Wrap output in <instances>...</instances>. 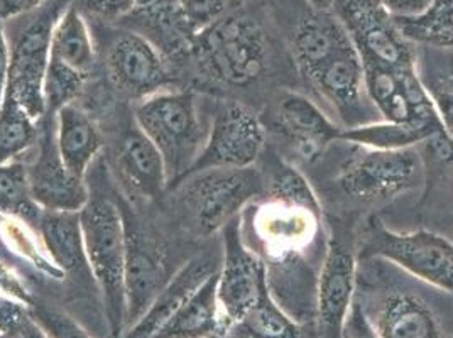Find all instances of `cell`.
I'll return each instance as SVG.
<instances>
[{"mask_svg":"<svg viewBox=\"0 0 453 338\" xmlns=\"http://www.w3.org/2000/svg\"><path fill=\"white\" fill-rule=\"evenodd\" d=\"M76 7H85L96 18L107 20L126 19L139 0H73Z\"/></svg>","mask_w":453,"mask_h":338,"instance_id":"39","label":"cell"},{"mask_svg":"<svg viewBox=\"0 0 453 338\" xmlns=\"http://www.w3.org/2000/svg\"><path fill=\"white\" fill-rule=\"evenodd\" d=\"M41 211L31 195L26 165L18 159L0 165V217H14L36 228Z\"/></svg>","mask_w":453,"mask_h":338,"instance_id":"32","label":"cell"},{"mask_svg":"<svg viewBox=\"0 0 453 338\" xmlns=\"http://www.w3.org/2000/svg\"><path fill=\"white\" fill-rule=\"evenodd\" d=\"M343 338H379L371 319L357 301L352 303V308L349 311L343 326Z\"/></svg>","mask_w":453,"mask_h":338,"instance_id":"41","label":"cell"},{"mask_svg":"<svg viewBox=\"0 0 453 338\" xmlns=\"http://www.w3.org/2000/svg\"><path fill=\"white\" fill-rule=\"evenodd\" d=\"M396 24L406 38L453 48V0H434V7L423 18L396 20Z\"/></svg>","mask_w":453,"mask_h":338,"instance_id":"33","label":"cell"},{"mask_svg":"<svg viewBox=\"0 0 453 338\" xmlns=\"http://www.w3.org/2000/svg\"><path fill=\"white\" fill-rule=\"evenodd\" d=\"M50 61L85 78L87 81L95 75L96 48L94 35L75 2L70 4L58 19L51 39Z\"/></svg>","mask_w":453,"mask_h":338,"instance_id":"26","label":"cell"},{"mask_svg":"<svg viewBox=\"0 0 453 338\" xmlns=\"http://www.w3.org/2000/svg\"><path fill=\"white\" fill-rule=\"evenodd\" d=\"M274 127L286 135L303 157L315 159L342 129L304 95L284 92L274 105Z\"/></svg>","mask_w":453,"mask_h":338,"instance_id":"22","label":"cell"},{"mask_svg":"<svg viewBox=\"0 0 453 338\" xmlns=\"http://www.w3.org/2000/svg\"><path fill=\"white\" fill-rule=\"evenodd\" d=\"M29 308L31 319L48 338H94L66 311L35 300Z\"/></svg>","mask_w":453,"mask_h":338,"instance_id":"35","label":"cell"},{"mask_svg":"<svg viewBox=\"0 0 453 338\" xmlns=\"http://www.w3.org/2000/svg\"><path fill=\"white\" fill-rule=\"evenodd\" d=\"M39 122L26 112L12 95L5 92L0 109V165L16 161L36 146Z\"/></svg>","mask_w":453,"mask_h":338,"instance_id":"30","label":"cell"},{"mask_svg":"<svg viewBox=\"0 0 453 338\" xmlns=\"http://www.w3.org/2000/svg\"><path fill=\"white\" fill-rule=\"evenodd\" d=\"M364 85L384 120L445 131L434 100L413 68L362 61ZM447 132V131H445Z\"/></svg>","mask_w":453,"mask_h":338,"instance_id":"9","label":"cell"},{"mask_svg":"<svg viewBox=\"0 0 453 338\" xmlns=\"http://www.w3.org/2000/svg\"><path fill=\"white\" fill-rule=\"evenodd\" d=\"M365 250L397 264L410 274L453 293V244L430 232L396 234L374 226Z\"/></svg>","mask_w":453,"mask_h":338,"instance_id":"11","label":"cell"},{"mask_svg":"<svg viewBox=\"0 0 453 338\" xmlns=\"http://www.w3.org/2000/svg\"><path fill=\"white\" fill-rule=\"evenodd\" d=\"M27 168L33 200L41 210L81 211L90 200L83 178L73 174L58 150L55 113H46L39 122L35 157Z\"/></svg>","mask_w":453,"mask_h":338,"instance_id":"10","label":"cell"},{"mask_svg":"<svg viewBox=\"0 0 453 338\" xmlns=\"http://www.w3.org/2000/svg\"><path fill=\"white\" fill-rule=\"evenodd\" d=\"M371 323L379 338H443L441 323L434 310L408 291L386 295Z\"/></svg>","mask_w":453,"mask_h":338,"instance_id":"24","label":"cell"},{"mask_svg":"<svg viewBox=\"0 0 453 338\" xmlns=\"http://www.w3.org/2000/svg\"><path fill=\"white\" fill-rule=\"evenodd\" d=\"M48 0H0V18L9 20L22 18L44 5Z\"/></svg>","mask_w":453,"mask_h":338,"instance_id":"42","label":"cell"},{"mask_svg":"<svg viewBox=\"0 0 453 338\" xmlns=\"http://www.w3.org/2000/svg\"><path fill=\"white\" fill-rule=\"evenodd\" d=\"M0 338H20V337H11V335H4V334H0Z\"/></svg>","mask_w":453,"mask_h":338,"instance_id":"47","label":"cell"},{"mask_svg":"<svg viewBox=\"0 0 453 338\" xmlns=\"http://www.w3.org/2000/svg\"><path fill=\"white\" fill-rule=\"evenodd\" d=\"M29 319V308L24 303L0 293V334L20 337V332Z\"/></svg>","mask_w":453,"mask_h":338,"instance_id":"38","label":"cell"},{"mask_svg":"<svg viewBox=\"0 0 453 338\" xmlns=\"http://www.w3.org/2000/svg\"><path fill=\"white\" fill-rule=\"evenodd\" d=\"M356 257L352 245L334 230L317 284V323L323 338H343V326L354 303Z\"/></svg>","mask_w":453,"mask_h":338,"instance_id":"15","label":"cell"},{"mask_svg":"<svg viewBox=\"0 0 453 338\" xmlns=\"http://www.w3.org/2000/svg\"><path fill=\"white\" fill-rule=\"evenodd\" d=\"M340 20L362 61L393 68H413L415 58L403 33L376 0H339Z\"/></svg>","mask_w":453,"mask_h":338,"instance_id":"13","label":"cell"},{"mask_svg":"<svg viewBox=\"0 0 453 338\" xmlns=\"http://www.w3.org/2000/svg\"><path fill=\"white\" fill-rule=\"evenodd\" d=\"M134 122L161 152L168 188H174L188 174L203 148L195 94L171 88L151 95L134 107Z\"/></svg>","mask_w":453,"mask_h":338,"instance_id":"3","label":"cell"},{"mask_svg":"<svg viewBox=\"0 0 453 338\" xmlns=\"http://www.w3.org/2000/svg\"><path fill=\"white\" fill-rule=\"evenodd\" d=\"M219 271L189 298L152 338H205L226 334L217 296Z\"/></svg>","mask_w":453,"mask_h":338,"instance_id":"28","label":"cell"},{"mask_svg":"<svg viewBox=\"0 0 453 338\" xmlns=\"http://www.w3.org/2000/svg\"><path fill=\"white\" fill-rule=\"evenodd\" d=\"M265 284L271 298L298 325L317 323L319 276L303 254L265 259Z\"/></svg>","mask_w":453,"mask_h":338,"instance_id":"20","label":"cell"},{"mask_svg":"<svg viewBox=\"0 0 453 338\" xmlns=\"http://www.w3.org/2000/svg\"><path fill=\"white\" fill-rule=\"evenodd\" d=\"M269 196L276 198V200L289 202V204H296V205H302V207L310 208L315 211H321L320 204H319L313 189L308 185V181L304 180L302 173H298L291 166L281 165L280 168L276 169V173L271 180Z\"/></svg>","mask_w":453,"mask_h":338,"instance_id":"34","label":"cell"},{"mask_svg":"<svg viewBox=\"0 0 453 338\" xmlns=\"http://www.w3.org/2000/svg\"><path fill=\"white\" fill-rule=\"evenodd\" d=\"M36 230L48 257L63 276L73 278L78 284H95L83 242L80 211L42 210Z\"/></svg>","mask_w":453,"mask_h":338,"instance_id":"23","label":"cell"},{"mask_svg":"<svg viewBox=\"0 0 453 338\" xmlns=\"http://www.w3.org/2000/svg\"><path fill=\"white\" fill-rule=\"evenodd\" d=\"M205 338H235L232 337L230 334H219V335H211V337H205Z\"/></svg>","mask_w":453,"mask_h":338,"instance_id":"46","label":"cell"},{"mask_svg":"<svg viewBox=\"0 0 453 338\" xmlns=\"http://www.w3.org/2000/svg\"><path fill=\"white\" fill-rule=\"evenodd\" d=\"M434 137H449V134L430 127L404 126L384 120L379 124H362L342 129L339 139L369 150H406L415 146L416 142Z\"/></svg>","mask_w":453,"mask_h":338,"instance_id":"29","label":"cell"},{"mask_svg":"<svg viewBox=\"0 0 453 338\" xmlns=\"http://www.w3.org/2000/svg\"><path fill=\"white\" fill-rule=\"evenodd\" d=\"M104 70L119 94L137 102L171 90L178 81L163 53L150 39L131 29L119 31L107 41Z\"/></svg>","mask_w":453,"mask_h":338,"instance_id":"6","label":"cell"},{"mask_svg":"<svg viewBox=\"0 0 453 338\" xmlns=\"http://www.w3.org/2000/svg\"><path fill=\"white\" fill-rule=\"evenodd\" d=\"M306 78L334 105L345 129L364 124V66L352 41Z\"/></svg>","mask_w":453,"mask_h":338,"instance_id":"17","label":"cell"},{"mask_svg":"<svg viewBox=\"0 0 453 338\" xmlns=\"http://www.w3.org/2000/svg\"><path fill=\"white\" fill-rule=\"evenodd\" d=\"M222 263V252H202L183 264L152 301L146 315L129 328L122 338H152L159 328L202 288Z\"/></svg>","mask_w":453,"mask_h":338,"instance_id":"19","label":"cell"},{"mask_svg":"<svg viewBox=\"0 0 453 338\" xmlns=\"http://www.w3.org/2000/svg\"><path fill=\"white\" fill-rule=\"evenodd\" d=\"M178 4L191 31L198 36L213 22L226 16L228 0H178Z\"/></svg>","mask_w":453,"mask_h":338,"instance_id":"37","label":"cell"},{"mask_svg":"<svg viewBox=\"0 0 453 338\" xmlns=\"http://www.w3.org/2000/svg\"><path fill=\"white\" fill-rule=\"evenodd\" d=\"M124 27L150 39L170 63L193 55L196 35L185 19L178 0H139Z\"/></svg>","mask_w":453,"mask_h":338,"instance_id":"18","label":"cell"},{"mask_svg":"<svg viewBox=\"0 0 453 338\" xmlns=\"http://www.w3.org/2000/svg\"><path fill=\"white\" fill-rule=\"evenodd\" d=\"M228 334L235 338H303V326L284 313L267 289Z\"/></svg>","mask_w":453,"mask_h":338,"instance_id":"31","label":"cell"},{"mask_svg":"<svg viewBox=\"0 0 453 338\" xmlns=\"http://www.w3.org/2000/svg\"><path fill=\"white\" fill-rule=\"evenodd\" d=\"M263 188V178L252 166L208 168L189 173L174 187V195L189 228L200 237H210L241 217Z\"/></svg>","mask_w":453,"mask_h":338,"instance_id":"2","label":"cell"},{"mask_svg":"<svg viewBox=\"0 0 453 338\" xmlns=\"http://www.w3.org/2000/svg\"><path fill=\"white\" fill-rule=\"evenodd\" d=\"M115 168L124 188L135 198L156 200L168 188L165 159L135 122L117 144Z\"/></svg>","mask_w":453,"mask_h":338,"instance_id":"21","label":"cell"},{"mask_svg":"<svg viewBox=\"0 0 453 338\" xmlns=\"http://www.w3.org/2000/svg\"><path fill=\"white\" fill-rule=\"evenodd\" d=\"M73 0H48L36 11L24 16L9 41L11 68L7 94L35 120L46 115L44 80L51 57V39L58 19ZM9 39V38H7Z\"/></svg>","mask_w":453,"mask_h":338,"instance_id":"5","label":"cell"},{"mask_svg":"<svg viewBox=\"0 0 453 338\" xmlns=\"http://www.w3.org/2000/svg\"><path fill=\"white\" fill-rule=\"evenodd\" d=\"M263 148L265 127L257 115L241 102H226L215 113L210 135L189 173L208 168H250Z\"/></svg>","mask_w":453,"mask_h":338,"instance_id":"12","label":"cell"},{"mask_svg":"<svg viewBox=\"0 0 453 338\" xmlns=\"http://www.w3.org/2000/svg\"><path fill=\"white\" fill-rule=\"evenodd\" d=\"M426 90L434 100V109L445 131L453 141V68L434 73Z\"/></svg>","mask_w":453,"mask_h":338,"instance_id":"36","label":"cell"},{"mask_svg":"<svg viewBox=\"0 0 453 338\" xmlns=\"http://www.w3.org/2000/svg\"><path fill=\"white\" fill-rule=\"evenodd\" d=\"M20 338H48L46 337V334L39 328L38 325H36V321L31 319L26 325H24V328H22V332H20Z\"/></svg>","mask_w":453,"mask_h":338,"instance_id":"44","label":"cell"},{"mask_svg":"<svg viewBox=\"0 0 453 338\" xmlns=\"http://www.w3.org/2000/svg\"><path fill=\"white\" fill-rule=\"evenodd\" d=\"M120 205V204H119ZM126 230V332L146 315L152 301L171 276L165 264V250L133 220L122 207Z\"/></svg>","mask_w":453,"mask_h":338,"instance_id":"14","label":"cell"},{"mask_svg":"<svg viewBox=\"0 0 453 338\" xmlns=\"http://www.w3.org/2000/svg\"><path fill=\"white\" fill-rule=\"evenodd\" d=\"M222 263L217 296L224 332L228 334L267 291L265 264L241 235V217L222 228Z\"/></svg>","mask_w":453,"mask_h":338,"instance_id":"8","label":"cell"},{"mask_svg":"<svg viewBox=\"0 0 453 338\" xmlns=\"http://www.w3.org/2000/svg\"><path fill=\"white\" fill-rule=\"evenodd\" d=\"M83 242L102 296L109 337L126 334V230L120 205L104 195H92L80 211Z\"/></svg>","mask_w":453,"mask_h":338,"instance_id":"1","label":"cell"},{"mask_svg":"<svg viewBox=\"0 0 453 338\" xmlns=\"http://www.w3.org/2000/svg\"><path fill=\"white\" fill-rule=\"evenodd\" d=\"M321 211L271 198L256 208L252 227L267 259L302 254L320 228Z\"/></svg>","mask_w":453,"mask_h":338,"instance_id":"16","label":"cell"},{"mask_svg":"<svg viewBox=\"0 0 453 338\" xmlns=\"http://www.w3.org/2000/svg\"><path fill=\"white\" fill-rule=\"evenodd\" d=\"M352 39L342 20L317 11L298 24L293 38V55L304 76L311 75Z\"/></svg>","mask_w":453,"mask_h":338,"instance_id":"27","label":"cell"},{"mask_svg":"<svg viewBox=\"0 0 453 338\" xmlns=\"http://www.w3.org/2000/svg\"><path fill=\"white\" fill-rule=\"evenodd\" d=\"M395 20L423 18L434 7V0H376Z\"/></svg>","mask_w":453,"mask_h":338,"instance_id":"40","label":"cell"},{"mask_svg":"<svg viewBox=\"0 0 453 338\" xmlns=\"http://www.w3.org/2000/svg\"><path fill=\"white\" fill-rule=\"evenodd\" d=\"M9 68H11V48H9V39H7L5 20L0 18V109H2L4 96L7 90Z\"/></svg>","mask_w":453,"mask_h":338,"instance_id":"43","label":"cell"},{"mask_svg":"<svg viewBox=\"0 0 453 338\" xmlns=\"http://www.w3.org/2000/svg\"><path fill=\"white\" fill-rule=\"evenodd\" d=\"M308 2L315 7V11L328 12L334 5H337V2H339V0H308Z\"/></svg>","mask_w":453,"mask_h":338,"instance_id":"45","label":"cell"},{"mask_svg":"<svg viewBox=\"0 0 453 338\" xmlns=\"http://www.w3.org/2000/svg\"><path fill=\"white\" fill-rule=\"evenodd\" d=\"M191 57L211 80L247 87L265 75L269 48L256 20L230 14L196 36Z\"/></svg>","mask_w":453,"mask_h":338,"instance_id":"4","label":"cell"},{"mask_svg":"<svg viewBox=\"0 0 453 338\" xmlns=\"http://www.w3.org/2000/svg\"><path fill=\"white\" fill-rule=\"evenodd\" d=\"M421 176L423 165L415 150L365 148L342 168L339 185L357 202L379 204L415 188Z\"/></svg>","mask_w":453,"mask_h":338,"instance_id":"7","label":"cell"},{"mask_svg":"<svg viewBox=\"0 0 453 338\" xmlns=\"http://www.w3.org/2000/svg\"><path fill=\"white\" fill-rule=\"evenodd\" d=\"M57 144L61 159L78 178H87L94 159L102 150V134L94 119L76 104L55 113Z\"/></svg>","mask_w":453,"mask_h":338,"instance_id":"25","label":"cell"}]
</instances>
